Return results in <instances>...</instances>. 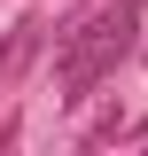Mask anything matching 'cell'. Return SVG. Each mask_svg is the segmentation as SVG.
Instances as JSON below:
<instances>
[{
    "mask_svg": "<svg viewBox=\"0 0 148 156\" xmlns=\"http://www.w3.org/2000/svg\"><path fill=\"white\" fill-rule=\"evenodd\" d=\"M39 47H47V16H16L8 31H0V94L23 86V70L39 62Z\"/></svg>",
    "mask_w": 148,
    "mask_h": 156,
    "instance_id": "obj_2",
    "label": "cell"
},
{
    "mask_svg": "<svg viewBox=\"0 0 148 156\" xmlns=\"http://www.w3.org/2000/svg\"><path fill=\"white\" fill-rule=\"evenodd\" d=\"M55 39H62V47H55V86H62V101H86L93 86L140 47V0H109V8L78 16L70 31H55Z\"/></svg>",
    "mask_w": 148,
    "mask_h": 156,
    "instance_id": "obj_1",
    "label": "cell"
}]
</instances>
